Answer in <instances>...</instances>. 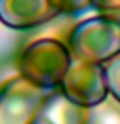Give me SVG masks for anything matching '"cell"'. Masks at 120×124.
<instances>
[{
    "mask_svg": "<svg viewBox=\"0 0 120 124\" xmlns=\"http://www.w3.org/2000/svg\"><path fill=\"white\" fill-rule=\"evenodd\" d=\"M60 91L72 103L81 105L85 108L101 105L102 101L108 99V94H110L102 66L79 60H72V66L62 82Z\"/></svg>",
    "mask_w": 120,
    "mask_h": 124,
    "instance_id": "obj_4",
    "label": "cell"
},
{
    "mask_svg": "<svg viewBox=\"0 0 120 124\" xmlns=\"http://www.w3.org/2000/svg\"><path fill=\"white\" fill-rule=\"evenodd\" d=\"M67 48L72 60L104 66L120 55V20L95 14L78 21L67 34Z\"/></svg>",
    "mask_w": 120,
    "mask_h": 124,
    "instance_id": "obj_1",
    "label": "cell"
},
{
    "mask_svg": "<svg viewBox=\"0 0 120 124\" xmlns=\"http://www.w3.org/2000/svg\"><path fill=\"white\" fill-rule=\"evenodd\" d=\"M90 9L99 14H117L120 13V0H88Z\"/></svg>",
    "mask_w": 120,
    "mask_h": 124,
    "instance_id": "obj_9",
    "label": "cell"
},
{
    "mask_svg": "<svg viewBox=\"0 0 120 124\" xmlns=\"http://www.w3.org/2000/svg\"><path fill=\"white\" fill-rule=\"evenodd\" d=\"M65 14L64 0H0V21L13 30H32Z\"/></svg>",
    "mask_w": 120,
    "mask_h": 124,
    "instance_id": "obj_5",
    "label": "cell"
},
{
    "mask_svg": "<svg viewBox=\"0 0 120 124\" xmlns=\"http://www.w3.org/2000/svg\"><path fill=\"white\" fill-rule=\"evenodd\" d=\"M102 69H104V80H106L108 92L113 96V99L117 103H120V55L113 60L106 62L102 66Z\"/></svg>",
    "mask_w": 120,
    "mask_h": 124,
    "instance_id": "obj_8",
    "label": "cell"
},
{
    "mask_svg": "<svg viewBox=\"0 0 120 124\" xmlns=\"http://www.w3.org/2000/svg\"><path fill=\"white\" fill-rule=\"evenodd\" d=\"M110 16H115V18H118V20H120V13H117V14H110Z\"/></svg>",
    "mask_w": 120,
    "mask_h": 124,
    "instance_id": "obj_11",
    "label": "cell"
},
{
    "mask_svg": "<svg viewBox=\"0 0 120 124\" xmlns=\"http://www.w3.org/2000/svg\"><path fill=\"white\" fill-rule=\"evenodd\" d=\"M16 66L23 78L51 92L60 89L72 66V55L65 43L53 37H41L21 50Z\"/></svg>",
    "mask_w": 120,
    "mask_h": 124,
    "instance_id": "obj_2",
    "label": "cell"
},
{
    "mask_svg": "<svg viewBox=\"0 0 120 124\" xmlns=\"http://www.w3.org/2000/svg\"><path fill=\"white\" fill-rule=\"evenodd\" d=\"M87 124H120V103L106 99L101 105L88 108Z\"/></svg>",
    "mask_w": 120,
    "mask_h": 124,
    "instance_id": "obj_7",
    "label": "cell"
},
{
    "mask_svg": "<svg viewBox=\"0 0 120 124\" xmlns=\"http://www.w3.org/2000/svg\"><path fill=\"white\" fill-rule=\"evenodd\" d=\"M64 5H65V14H79L90 9L88 0H64Z\"/></svg>",
    "mask_w": 120,
    "mask_h": 124,
    "instance_id": "obj_10",
    "label": "cell"
},
{
    "mask_svg": "<svg viewBox=\"0 0 120 124\" xmlns=\"http://www.w3.org/2000/svg\"><path fill=\"white\" fill-rule=\"evenodd\" d=\"M48 91L23 76H14L0 85V124H34Z\"/></svg>",
    "mask_w": 120,
    "mask_h": 124,
    "instance_id": "obj_3",
    "label": "cell"
},
{
    "mask_svg": "<svg viewBox=\"0 0 120 124\" xmlns=\"http://www.w3.org/2000/svg\"><path fill=\"white\" fill-rule=\"evenodd\" d=\"M88 122V108L76 105L67 96L56 89L48 92L42 101L34 124H87Z\"/></svg>",
    "mask_w": 120,
    "mask_h": 124,
    "instance_id": "obj_6",
    "label": "cell"
}]
</instances>
